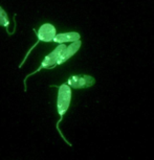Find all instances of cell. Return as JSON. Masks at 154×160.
<instances>
[{
  "label": "cell",
  "mask_w": 154,
  "mask_h": 160,
  "mask_svg": "<svg viewBox=\"0 0 154 160\" xmlns=\"http://www.w3.org/2000/svg\"><path fill=\"white\" fill-rule=\"evenodd\" d=\"M70 102H71V87L69 86L68 84H62L61 86H59L58 98H57V111H58V114L60 115V118L58 120V122H57L56 128L58 130V132L60 133V135H61V137L63 138V140H64L69 147H71V143L64 137L61 130L59 129V126H60V122H62L63 116L65 115L66 111L68 110Z\"/></svg>",
  "instance_id": "6da1fadb"
},
{
  "label": "cell",
  "mask_w": 154,
  "mask_h": 160,
  "mask_svg": "<svg viewBox=\"0 0 154 160\" xmlns=\"http://www.w3.org/2000/svg\"><path fill=\"white\" fill-rule=\"evenodd\" d=\"M65 48H66V46L63 44H60L59 46H57V48H55V49L51 51L49 55L45 57L43 61L41 62L40 66L37 68V70H35L34 72H32V73L26 75L25 78H24V81H23L24 90H25V91H26V80H28L29 77H32V75H34L35 73H37V72L42 70V69H51V68L56 67L57 63H58V60L60 59V57H61V55L63 53V51L65 50Z\"/></svg>",
  "instance_id": "7a4b0ae2"
},
{
  "label": "cell",
  "mask_w": 154,
  "mask_h": 160,
  "mask_svg": "<svg viewBox=\"0 0 154 160\" xmlns=\"http://www.w3.org/2000/svg\"><path fill=\"white\" fill-rule=\"evenodd\" d=\"M35 32H36V31H35ZM36 34H37L38 41L36 42L34 46H33V47L31 48V49L28 50V52L26 53L25 58L23 59V62L21 63L20 67L23 65V63L25 62V60L28 59V55H29V52H31V51H32L33 49H34V48L39 44V42H51V41H54V39H55V37L57 36L55 26H54L53 24H50V23H44L43 25H41V26H40V28H39L38 31L36 32Z\"/></svg>",
  "instance_id": "3957f363"
},
{
  "label": "cell",
  "mask_w": 154,
  "mask_h": 160,
  "mask_svg": "<svg viewBox=\"0 0 154 160\" xmlns=\"http://www.w3.org/2000/svg\"><path fill=\"white\" fill-rule=\"evenodd\" d=\"M95 80L91 75L79 74V75H71L68 78L67 84L74 89H83L90 88L92 85H95Z\"/></svg>",
  "instance_id": "277c9868"
},
{
  "label": "cell",
  "mask_w": 154,
  "mask_h": 160,
  "mask_svg": "<svg viewBox=\"0 0 154 160\" xmlns=\"http://www.w3.org/2000/svg\"><path fill=\"white\" fill-rule=\"evenodd\" d=\"M81 41H75V42H71V44L69 45L65 48V50L63 51V53L60 57V59L58 60V63H57V65H61L63 63H65L67 61L68 59H70L72 56L74 55L75 52H77L78 50L80 49L81 47Z\"/></svg>",
  "instance_id": "5b68a950"
},
{
  "label": "cell",
  "mask_w": 154,
  "mask_h": 160,
  "mask_svg": "<svg viewBox=\"0 0 154 160\" xmlns=\"http://www.w3.org/2000/svg\"><path fill=\"white\" fill-rule=\"evenodd\" d=\"M80 34L77 32H63V34L57 35L54 42L59 44H64L66 42H75L80 40Z\"/></svg>",
  "instance_id": "8992f818"
},
{
  "label": "cell",
  "mask_w": 154,
  "mask_h": 160,
  "mask_svg": "<svg viewBox=\"0 0 154 160\" xmlns=\"http://www.w3.org/2000/svg\"><path fill=\"white\" fill-rule=\"evenodd\" d=\"M0 26H3L5 28H10V19H8V16L3 8L0 7Z\"/></svg>",
  "instance_id": "52a82bcc"
}]
</instances>
